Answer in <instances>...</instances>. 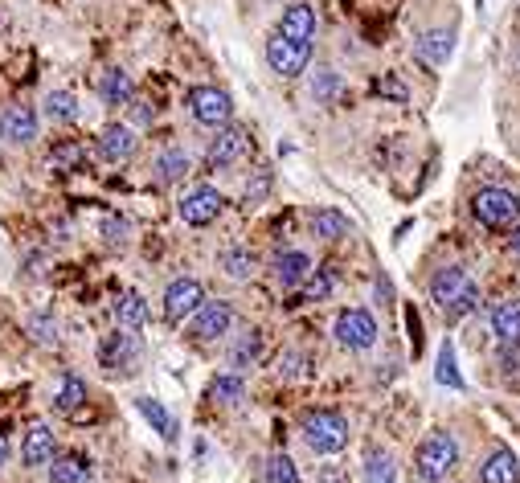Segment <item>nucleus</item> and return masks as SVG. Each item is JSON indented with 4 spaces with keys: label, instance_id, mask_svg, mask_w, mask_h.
<instances>
[{
    "label": "nucleus",
    "instance_id": "42",
    "mask_svg": "<svg viewBox=\"0 0 520 483\" xmlns=\"http://www.w3.org/2000/svg\"><path fill=\"white\" fill-rule=\"evenodd\" d=\"M5 455H9V447H5V438H0V467H5Z\"/></svg>",
    "mask_w": 520,
    "mask_h": 483
},
{
    "label": "nucleus",
    "instance_id": "23",
    "mask_svg": "<svg viewBox=\"0 0 520 483\" xmlns=\"http://www.w3.org/2000/svg\"><path fill=\"white\" fill-rule=\"evenodd\" d=\"M492 332L504 344H520V299H504L492 307Z\"/></svg>",
    "mask_w": 520,
    "mask_h": 483
},
{
    "label": "nucleus",
    "instance_id": "35",
    "mask_svg": "<svg viewBox=\"0 0 520 483\" xmlns=\"http://www.w3.org/2000/svg\"><path fill=\"white\" fill-rule=\"evenodd\" d=\"M303 287H308V299H312V303H324V299L336 291V275H332L328 267H320V271L308 275V283H303Z\"/></svg>",
    "mask_w": 520,
    "mask_h": 483
},
{
    "label": "nucleus",
    "instance_id": "25",
    "mask_svg": "<svg viewBox=\"0 0 520 483\" xmlns=\"http://www.w3.org/2000/svg\"><path fill=\"white\" fill-rule=\"evenodd\" d=\"M50 483H91V463L82 455H54Z\"/></svg>",
    "mask_w": 520,
    "mask_h": 483
},
{
    "label": "nucleus",
    "instance_id": "24",
    "mask_svg": "<svg viewBox=\"0 0 520 483\" xmlns=\"http://www.w3.org/2000/svg\"><path fill=\"white\" fill-rule=\"evenodd\" d=\"M115 320H119V328H127V332L144 328V324H148V303H144V295H140V291H123V295L115 299Z\"/></svg>",
    "mask_w": 520,
    "mask_h": 483
},
{
    "label": "nucleus",
    "instance_id": "14",
    "mask_svg": "<svg viewBox=\"0 0 520 483\" xmlns=\"http://www.w3.org/2000/svg\"><path fill=\"white\" fill-rule=\"evenodd\" d=\"M54 455H58V443H54V430H50L46 422H37V426H29V434H25V443H21V463H25V467H46V463H54Z\"/></svg>",
    "mask_w": 520,
    "mask_h": 483
},
{
    "label": "nucleus",
    "instance_id": "39",
    "mask_svg": "<svg viewBox=\"0 0 520 483\" xmlns=\"http://www.w3.org/2000/svg\"><path fill=\"white\" fill-rule=\"evenodd\" d=\"M377 95H389V99H406V91H402V86H398L394 78H381V82H377Z\"/></svg>",
    "mask_w": 520,
    "mask_h": 483
},
{
    "label": "nucleus",
    "instance_id": "5",
    "mask_svg": "<svg viewBox=\"0 0 520 483\" xmlns=\"http://www.w3.org/2000/svg\"><path fill=\"white\" fill-rule=\"evenodd\" d=\"M189 115L201 127H226L234 119V99L218 86H193L189 91Z\"/></svg>",
    "mask_w": 520,
    "mask_h": 483
},
{
    "label": "nucleus",
    "instance_id": "9",
    "mask_svg": "<svg viewBox=\"0 0 520 483\" xmlns=\"http://www.w3.org/2000/svg\"><path fill=\"white\" fill-rule=\"evenodd\" d=\"M234 328V307L226 303V299H213V303H201L197 312L189 316V336L193 340H201V344H209V340H218V336H226Z\"/></svg>",
    "mask_w": 520,
    "mask_h": 483
},
{
    "label": "nucleus",
    "instance_id": "3",
    "mask_svg": "<svg viewBox=\"0 0 520 483\" xmlns=\"http://www.w3.org/2000/svg\"><path fill=\"white\" fill-rule=\"evenodd\" d=\"M459 463V443H455V434L451 430H435V434H426L422 438V447L414 455V471L422 483H443Z\"/></svg>",
    "mask_w": 520,
    "mask_h": 483
},
{
    "label": "nucleus",
    "instance_id": "34",
    "mask_svg": "<svg viewBox=\"0 0 520 483\" xmlns=\"http://www.w3.org/2000/svg\"><path fill=\"white\" fill-rule=\"evenodd\" d=\"M263 483H299V471L287 455H271L263 467Z\"/></svg>",
    "mask_w": 520,
    "mask_h": 483
},
{
    "label": "nucleus",
    "instance_id": "15",
    "mask_svg": "<svg viewBox=\"0 0 520 483\" xmlns=\"http://www.w3.org/2000/svg\"><path fill=\"white\" fill-rule=\"evenodd\" d=\"M271 271H275V283H279L283 291H295V287L308 283V275H312L316 267H312V258L303 254V250H283V254L275 258Z\"/></svg>",
    "mask_w": 520,
    "mask_h": 483
},
{
    "label": "nucleus",
    "instance_id": "17",
    "mask_svg": "<svg viewBox=\"0 0 520 483\" xmlns=\"http://www.w3.org/2000/svg\"><path fill=\"white\" fill-rule=\"evenodd\" d=\"M316 29H320V21H316L312 5H287L283 17H279V33L291 37V41H308V46H312Z\"/></svg>",
    "mask_w": 520,
    "mask_h": 483
},
{
    "label": "nucleus",
    "instance_id": "18",
    "mask_svg": "<svg viewBox=\"0 0 520 483\" xmlns=\"http://www.w3.org/2000/svg\"><path fill=\"white\" fill-rule=\"evenodd\" d=\"M451 50H455V33H451V29H430V33L418 37V46H414V54H418L426 66H447Z\"/></svg>",
    "mask_w": 520,
    "mask_h": 483
},
{
    "label": "nucleus",
    "instance_id": "36",
    "mask_svg": "<svg viewBox=\"0 0 520 483\" xmlns=\"http://www.w3.org/2000/svg\"><path fill=\"white\" fill-rule=\"evenodd\" d=\"M271 193V168H258L254 177L246 181V193H242V201H246V209H254L258 201H263Z\"/></svg>",
    "mask_w": 520,
    "mask_h": 483
},
{
    "label": "nucleus",
    "instance_id": "31",
    "mask_svg": "<svg viewBox=\"0 0 520 483\" xmlns=\"http://www.w3.org/2000/svg\"><path fill=\"white\" fill-rule=\"evenodd\" d=\"M336 91H340V74L328 70V66H320V70L312 74V82H308V95H312L316 103H332Z\"/></svg>",
    "mask_w": 520,
    "mask_h": 483
},
{
    "label": "nucleus",
    "instance_id": "6",
    "mask_svg": "<svg viewBox=\"0 0 520 483\" xmlns=\"http://www.w3.org/2000/svg\"><path fill=\"white\" fill-rule=\"evenodd\" d=\"M332 336H336L340 348H349V353H365V348L377 344V324H373L369 312H361V307H349V312L336 316Z\"/></svg>",
    "mask_w": 520,
    "mask_h": 483
},
{
    "label": "nucleus",
    "instance_id": "19",
    "mask_svg": "<svg viewBox=\"0 0 520 483\" xmlns=\"http://www.w3.org/2000/svg\"><path fill=\"white\" fill-rule=\"evenodd\" d=\"M99 99L107 107H127V103H136V82L127 70H107L99 78Z\"/></svg>",
    "mask_w": 520,
    "mask_h": 483
},
{
    "label": "nucleus",
    "instance_id": "41",
    "mask_svg": "<svg viewBox=\"0 0 520 483\" xmlns=\"http://www.w3.org/2000/svg\"><path fill=\"white\" fill-rule=\"evenodd\" d=\"M512 254L520 258V226H516V234H512Z\"/></svg>",
    "mask_w": 520,
    "mask_h": 483
},
{
    "label": "nucleus",
    "instance_id": "16",
    "mask_svg": "<svg viewBox=\"0 0 520 483\" xmlns=\"http://www.w3.org/2000/svg\"><path fill=\"white\" fill-rule=\"evenodd\" d=\"M0 140L33 144L37 140V111L33 107H9L5 115H0Z\"/></svg>",
    "mask_w": 520,
    "mask_h": 483
},
{
    "label": "nucleus",
    "instance_id": "7",
    "mask_svg": "<svg viewBox=\"0 0 520 483\" xmlns=\"http://www.w3.org/2000/svg\"><path fill=\"white\" fill-rule=\"evenodd\" d=\"M222 209H226V197L213 189V185H193V189L181 197V205H177L181 222H185V226H197V230L209 226V222H218Z\"/></svg>",
    "mask_w": 520,
    "mask_h": 483
},
{
    "label": "nucleus",
    "instance_id": "2",
    "mask_svg": "<svg viewBox=\"0 0 520 483\" xmlns=\"http://www.w3.org/2000/svg\"><path fill=\"white\" fill-rule=\"evenodd\" d=\"M299 434L308 443L312 455H336L349 447V422H344L336 410H308L299 418Z\"/></svg>",
    "mask_w": 520,
    "mask_h": 483
},
{
    "label": "nucleus",
    "instance_id": "4",
    "mask_svg": "<svg viewBox=\"0 0 520 483\" xmlns=\"http://www.w3.org/2000/svg\"><path fill=\"white\" fill-rule=\"evenodd\" d=\"M471 217L488 230H508L520 217V197L508 189H480L471 197Z\"/></svg>",
    "mask_w": 520,
    "mask_h": 483
},
{
    "label": "nucleus",
    "instance_id": "33",
    "mask_svg": "<svg viewBox=\"0 0 520 483\" xmlns=\"http://www.w3.org/2000/svg\"><path fill=\"white\" fill-rule=\"evenodd\" d=\"M365 479L369 483H394V455H389V451H369L365 455Z\"/></svg>",
    "mask_w": 520,
    "mask_h": 483
},
{
    "label": "nucleus",
    "instance_id": "13",
    "mask_svg": "<svg viewBox=\"0 0 520 483\" xmlns=\"http://www.w3.org/2000/svg\"><path fill=\"white\" fill-rule=\"evenodd\" d=\"M95 148H99V156H103L107 164H123V160L136 156V131L127 127V123H107V127L99 131Z\"/></svg>",
    "mask_w": 520,
    "mask_h": 483
},
{
    "label": "nucleus",
    "instance_id": "30",
    "mask_svg": "<svg viewBox=\"0 0 520 483\" xmlns=\"http://www.w3.org/2000/svg\"><path fill=\"white\" fill-rule=\"evenodd\" d=\"M258 353H263V336L250 328V332L230 348V365H234V369H250V365L258 361Z\"/></svg>",
    "mask_w": 520,
    "mask_h": 483
},
{
    "label": "nucleus",
    "instance_id": "29",
    "mask_svg": "<svg viewBox=\"0 0 520 483\" xmlns=\"http://www.w3.org/2000/svg\"><path fill=\"white\" fill-rule=\"evenodd\" d=\"M46 115L54 123H74L78 119V95L74 91H50L46 95Z\"/></svg>",
    "mask_w": 520,
    "mask_h": 483
},
{
    "label": "nucleus",
    "instance_id": "22",
    "mask_svg": "<svg viewBox=\"0 0 520 483\" xmlns=\"http://www.w3.org/2000/svg\"><path fill=\"white\" fill-rule=\"evenodd\" d=\"M189 168H193V160H189L185 148H164V152L156 156V181H160V185H177V181L189 177Z\"/></svg>",
    "mask_w": 520,
    "mask_h": 483
},
{
    "label": "nucleus",
    "instance_id": "11",
    "mask_svg": "<svg viewBox=\"0 0 520 483\" xmlns=\"http://www.w3.org/2000/svg\"><path fill=\"white\" fill-rule=\"evenodd\" d=\"M201 303H205V287L197 279H172L168 291H164V320L168 324H185Z\"/></svg>",
    "mask_w": 520,
    "mask_h": 483
},
{
    "label": "nucleus",
    "instance_id": "26",
    "mask_svg": "<svg viewBox=\"0 0 520 483\" xmlns=\"http://www.w3.org/2000/svg\"><path fill=\"white\" fill-rule=\"evenodd\" d=\"M82 402H86V381L74 377V373H66L58 381V393H54V410L58 414H74V410H82Z\"/></svg>",
    "mask_w": 520,
    "mask_h": 483
},
{
    "label": "nucleus",
    "instance_id": "28",
    "mask_svg": "<svg viewBox=\"0 0 520 483\" xmlns=\"http://www.w3.org/2000/svg\"><path fill=\"white\" fill-rule=\"evenodd\" d=\"M222 271H226L234 283H246V279H254V271H258V258H254L250 250H242V246H230V250H222Z\"/></svg>",
    "mask_w": 520,
    "mask_h": 483
},
{
    "label": "nucleus",
    "instance_id": "10",
    "mask_svg": "<svg viewBox=\"0 0 520 483\" xmlns=\"http://www.w3.org/2000/svg\"><path fill=\"white\" fill-rule=\"evenodd\" d=\"M246 152H250V131L226 123V127H218V136H213V144L205 152V164L213 172H218V168H234V164L246 160Z\"/></svg>",
    "mask_w": 520,
    "mask_h": 483
},
{
    "label": "nucleus",
    "instance_id": "20",
    "mask_svg": "<svg viewBox=\"0 0 520 483\" xmlns=\"http://www.w3.org/2000/svg\"><path fill=\"white\" fill-rule=\"evenodd\" d=\"M312 234L324 238V242H340V238H349V234H353V226H349V217H344L340 209L320 205V209L312 213Z\"/></svg>",
    "mask_w": 520,
    "mask_h": 483
},
{
    "label": "nucleus",
    "instance_id": "40",
    "mask_svg": "<svg viewBox=\"0 0 520 483\" xmlns=\"http://www.w3.org/2000/svg\"><path fill=\"white\" fill-rule=\"evenodd\" d=\"M500 369H504V373H520V353H508V348H504V357H500Z\"/></svg>",
    "mask_w": 520,
    "mask_h": 483
},
{
    "label": "nucleus",
    "instance_id": "12",
    "mask_svg": "<svg viewBox=\"0 0 520 483\" xmlns=\"http://www.w3.org/2000/svg\"><path fill=\"white\" fill-rule=\"evenodd\" d=\"M136 361H140V344H136V336H127V328L103 336V344H99V365H103L107 373H136Z\"/></svg>",
    "mask_w": 520,
    "mask_h": 483
},
{
    "label": "nucleus",
    "instance_id": "8",
    "mask_svg": "<svg viewBox=\"0 0 520 483\" xmlns=\"http://www.w3.org/2000/svg\"><path fill=\"white\" fill-rule=\"evenodd\" d=\"M308 62H312V46H308V41H291V37H283V33H275V37L267 41V66H271L279 78L303 74V70H308Z\"/></svg>",
    "mask_w": 520,
    "mask_h": 483
},
{
    "label": "nucleus",
    "instance_id": "27",
    "mask_svg": "<svg viewBox=\"0 0 520 483\" xmlns=\"http://www.w3.org/2000/svg\"><path fill=\"white\" fill-rule=\"evenodd\" d=\"M136 410L148 418V426L160 434V438H168V443H172V438H177V418H172L156 398H136Z\"/></svg>",
    "mask_w": 520,
    "mask_h": 483
},
{
    "label": "nucleus",
    "instance_id": "38",
    "mask_svg": "<svg viewBox=\"0 0 520 483\" xmlns=\"http://www.w3.org/2000/svg\"><path fill=\"white\" fill-rule=\"evenodd\" d=\"M123 234H127L123 217H107V222H103V238H107V242H123Z\"/></svg>",
    "mask_w": 520,
    "mask_h": 483
},
{
    "label": "nucleus",
    "instance_id": "21",
    "mask_svg": "<svg viewBox=\"0 0 520 483\" xmlns=\"http://www.w3.org/2000/svg\"><path fill=\"white\" fill-rule=\"evenodd\" d=\"M520 479V459L512 455V451H492L488 459H484V467H480V483H516Z\"/></svg>",
    "mask_w": 520,
    "mask_h": 483
},
{
    "label": "nucleus",
    "instance_id": "1",
    "mask_svg": "<svg viewBox=\"0 0 520 483\" xmlns=\"http://www.w3.org/2000/svg\"><path fill=\"white\" fill-rule=\"evenodd\" d=\"M430 299L439 303L447 324H455V320L475 312V303H480V283H475L471 271H463V267H443L435 279H430Z\"/></svg>",
    "mask_w": 520,
    "mask_h": 483
},
{
    "label": "nucleus",
    "instance_id": "37",
    "mask_svg": "<svg viewBox=\"0 0 520 483\" xmlns=\"http://www.w3.org/2000/svg\"><path fill=\"white\" fill-rule=\"evenodd\" d=\"M439 381L451 385V389H463V377H459V369H455V348H451V340L439 348Z\"/></svg>",
    "mask_w": 520,
    "mask_h": 483
},
{
    "label": "nucleus",
    "instance_id": "32",
    "mask_svg": "<svg viewBox=\"0 0 520 483\" xmlns=\"http://www.w3.org/2000/svg\"><path fill=\"white\" fill-rule=\"evenodd\" d=\"M242 393H246V385H242L238 373H226V377H218V381L209 385V398H213V402H222V406L242 402Z\"/></svg>",
    "mask_w": 520,
    "mask_h": 483
}]
</instances>
